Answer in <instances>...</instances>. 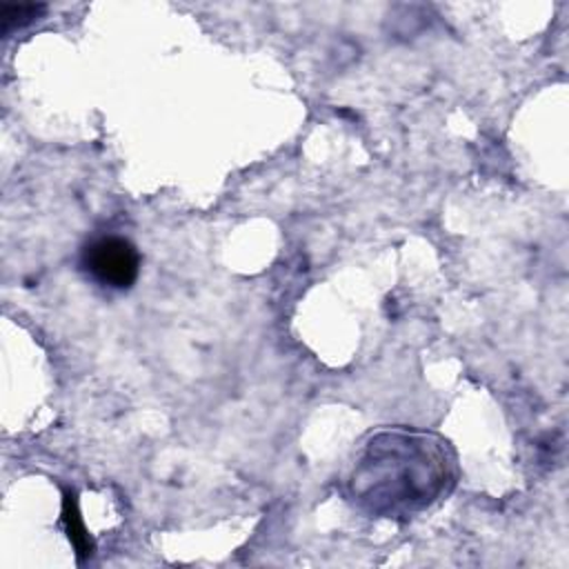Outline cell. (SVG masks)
<instances>
[{
    "instance_id": "obj_3",
    "label": "cell",
    "mask_w": 569,
    "mask_h": 569,
    "mask_svg": "<svg viewBox=\"0 0 569 569\" xmlns=\"http://www.w3.org/2000/svg\"><path fill=\"white\" fill-rule=\"evenodd\" d=\"M44 4H2L0 7V29L2 33H11L13 29H22L36 18L44 13Z\"/></svg>"
},
{
    "instance_id": "obj_2",
    "label": "cell",
    "mask_w": 569,
    "mask_h": 569,
    "mask_svg": "<svg viewBox=\"0 0 569 569\" xmlns=\"http://www.w3.org/2000/svg\"><path fill=\"white\" fill-rule=\"evenodd\" d=\"M84 271L111 289H129L140 273L138 249L120 236H102L82 251Z\"/></svg>"
},
{
    "instance_id": "obj_1",
    "label": "cell",
    "mask_w": 569,
    "mask_h": 569,
    "mask_svg": "<svg viewBox=\"0 0 569 569\" xmlns=\"http://www.w3.org/2000/svg\"><path fill=\"white\" fill-rule=\"evenodd\" d=\"M456 473V453L440 436L385 429L371 433L356 451L347 493L371 516L411 518L447 496Z\"/></svg>"
},
{
    "instance_id": "obj_4",
    "label": "cell",
    "mask_w": 569,
    "mask_h": 569,
    "mask_svg": "<svg viewBox=\"0 0 569 569\" xmlns=\"http://www.w3.org/2000/svg\"><path fill=\"white\" fill-rule=\"evenodd\" d=\"M64 516H67V525H69V531H71L69 536L73 538L78 551H80V553H91V551H89L91 547H87V536H84V529H82V525H80V520H78V513L71 511V500H69V496H67V500H64Z\"/></svg>"
}]
</instances>
